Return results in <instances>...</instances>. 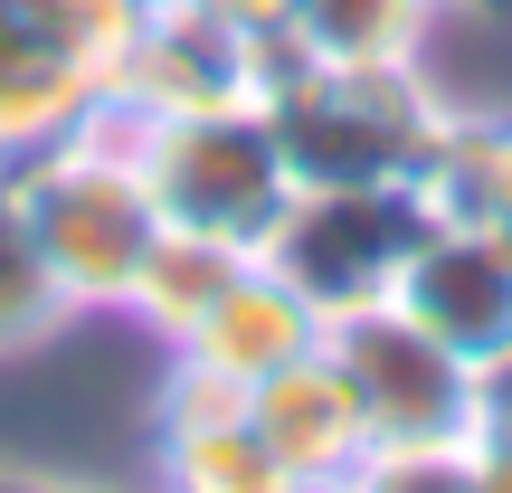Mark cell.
Segmentation results:
<instances>
[{
    "instance_id": "6",
    "label": "cell",
    "mask_w": 512,
    "mask_h": 493,
    "mask_svg": "<svg viewBox=\"0 0 512 493\" xmlns=\"http://www.w3.org/2000/svg\"><path fill=\"white\" fill-rule=\"evenodd\" d=\"M285 48H256L228 19H209L200 0L181 10H143V38L114 67V114H200V105H256L266 95V67Z\"/></svg>"
},
{
    "instance_id": "22",
    "label": "cell",
    "mask_w": 512,
    "mask_h": 493,
    "mask_svg": "<svg viewBox=\"0 0 512 493\" xmlns=\"http://www.w3.org/2000/svg\"><path fill=\"white\" fill-rule=\"evenodd\" d=\"M294 493H342V484H294Z\"/></svg>"
},
{
    "instance_id": "11",
    "label": "cell",
    "mask_w": 512,
    "mask_h": 493,
    "mask_svg": "<svg viewBox=\"0 0 512 493\" xmlns=\"http://www.w3.org/2000/svg\"><path fill=\"white\" fill-rule=\"evenodd\" d=\"M418 200H427V219H475L512 238V114H456Z\"/></svg>"
},
{
    "instance_id": "15",
    "label": "cell",
    "mask_w": 512,
    "mask_h": 493,
    "mask_svg": "<svg viewBox=\"0 0 512 493\" xmlns=\"http://www.w3.org/2000/svg\"><path fill=\"white\" fill-rule=\"evenodd\" d=\"M67 323H76V304L57 294V275H48V256H38L29 219H19L10 190H0V361H19V351L57 342Z\"/></svg>"
},
{
    "instance_id": "16",
    "label": "cell",
    "mask_w": 512,
    "mask_h": 493,
    "mask_svg": "<svg viewBox=\"0 0 512 493\" xmlns=\"http://www.w3.org/2000/svg\"><path fill=\"white\" fill-rule=\"evenodd\" d=\"M10 19H29L48 48H67L76 67H95L105 76V95H114V67H124V48L143 38V0H0Z\"/></svg>"
},
{
    "instance_id": "3",
    "label": "cell",
    "mask_w": 512,
    "mask_h": 493,
    "mask_svg": "<svg viewBox=\"0 0 512 493\" xmlns=\"http://www.w3.org/2000/svg\"><path fill=\"white\" fill-rule=\"evenodd\" d=\"M114 114V105H105ZM143 162V190L162 209V228H190V238L219 247H266V228L285 219L294 200V162L275 143L266 105H200V114H114Z\"/></svg>"
},
{
    "instance_id": "8",
    "label": "cell",
    "mask_w": 512,
    "mask_h": 493,
    "mask_svg": "<svg viewBox=\"0 0 512 493\" xmlns=\"http://www.w3.org/2000/svg\"><path fill=\"white\" fill-rule=\"evenodd\" d=\"M304 351H323V313H313L266 256H247V266L228 275V294L171 342V361L209 370V380H228V389H256L285 361H304Z\"/></svg>"
},
{
    "instance_id": "2",
    "label": "cell",
    "mask_w": 512,
    "mask_h": 493,
    "mask_svg": "<svg viewBox=\"0 0 512 493\" xmlns=\"http://www.w3.org/2000/svg\"><path fill=\"white\" fill-rule=\"evenodd\" d=\"M0 190H10V209L29 219V238H38L57 294H67L76 313H124L133 275H143L152 238H162V209H152L143 162H133L114 114H95L67 143H48L38 162L0 171Z\"/></svg>"
},
{
    "instance_id": "17",
    "label": "cell",
    "mask_w": 512,
    "mask_h": 493,
    "mask_svg": "<svg viewBox=\"0 0 512 493\" xmlns=\"http://www.w3.org/2000/svg\"><path fill=\"white\" fill-rule=\"evenodd\" d=\"M475 484V446H370L342 475V493H465Z\"/></svg>"
},
{
    "instance_id": "7",
    "label": "cell",
    "mask_w": 512,
    "mask_h": 493,
    "mask_svg": "<svg viewBox=\"0 0 512 493\" xmlns=\"http://www.w3.org/2000/svg\"><path fill=\"white\" fill-rule=\"evenodd\" d=\"M389 304H408L437 342H456L465 361L512 342V238L475 219H427V238L408 247V275Z\"/></svg>"
},
{
    "instance_id": "21",
    "label": "cell",
    "mask_w": 512,
    "mask_h": 493,
    "mask_svg": "<svg viewBox=\"0 0 512 493\" xmlns=\"http://www.w3.org/2000/svg\"><path fill=\"white\" fill-rule=\"evenodd\" d=\"M465 493H512V456H503V446H475V484H465Z\"/></svg>"
},
{
    "instance_id": "9",
    "label": "cell",
    "mask_w": 512,
    "mask_h": 493,
    "mask_svg": "<svg viewBox=\"0 0 512 493\" xmlns=\"http://www.w3.org/2000/svg\"><path fill=\"white\" fill-rule=\"evenodd\" d=\"M247 427L266 437V456L285 465L294 484H342L351 465L370 456V418H361V399H351L332 351H304V361H285L275 380H256L247 389Z\"/></svg>"
},
{
    "instance_id": "23",
    "label": "cell",
    "mask_w": 512,
    "mask_h": 493,
    "mask_svg": "<svg viewBox=\"0 0 512 493\" xmlns=\"http://www.w3.org/2000/svg\"><path fill=\"white\" fill-rule=\"evenodd\" d=\"M143 10H181V0H143Z\"/></svg>"
},
{
    "instance_id": "1",
    "label": "cell",
    "mask_w": 512,
    "mask_h": 493,
    "mask_svg": "<svg viewBox=\"0 0 512 493\" xmlns=\"http://www.w3.org/2000/svg\"><path fill=\"white\" fill-rule=\"evenodd\" d=\"M266 124L285 143L294 181L323 190H418L446 143V95L418 76V57H275L266 67Z\"/></svg>"
},
{
    "instance_id": "4",
    "label": "cell",
    "mask_w": 512,
    "mask_h": 493,
    "mask_svg": "<svg viewBox=\"0 0 512 493\" xmlns=\"http://www.w3.org/2000/svg\"><path fill=\"white\" fill-rule=\"evenodd\" d=\"M418 238H427V200H418V190H351V181L304 190V181H294L285 219L266 228L256 256H266L323 323H342V313H370V304L399 294Z\"/></svg>"
},
{
    "instance_id": "5",
    "label": "cell",
    "mask_w": 512,
    "mask_h": 493,
    "mask_svg": "<svg viewBox=\"0 0 512 493\" xmlns=\"http://www.w3.org/2000/svg\"><path fill=\"white\" fill-rule=\"evenodd\" d=\"M323 351L342 361L351 399H361L370 446H475V361L437 342L408 304L323 323Z\"/></svg>"
},
{
    "instance_id": "14",
    "label": "cell",
    "mask_w": 512,
    "mask_h": 493,
    "mask_svg": "<svg viewBox=\"0 0 512 493\" xmlns=\"http://www.w3.org/2000/svg\"><path fill=\"white\" fill-rule=\"evenodd\" d=\"M162 493H294V475L266 456L247 418H219V427H162Z\"/></svg>"
},
{
    "instance_id": "19",
    "label": "cell",
    "mask_w": 512,
    "mask_h": 493,
    "mask_svg": "<svg viewBox=\"0 0 512 493\" xmlns=\"http://www.w3.org/2000/svg\"><path fill=\"white\" fill-rule=\"evenodd\" d=\"M209 19H228L238 38H256V48H294V0H200Z\"/></svg>"
},
{
    "instance_id": "13",
    "label": "cell",
    "mask_w": 512,
    "mask_h": 493,
    "mask_svg": "<svg viewBox=\"0 0 512 493\" xmlns=\"http://www.w3.org/2000/svg\"><path fill=\"white\" fill-rule=\"evenodd\" d=\"M446 0H294V57H418Z\"/></svg>"
},
{
    "instance_id": "20",
    "label": "cell",
    "mask_w": 512,
    "mask_h": 493,
    "mask_svg": "<svg viewBox=\"0 0 512 493\" xmlns=\"http://www.w3.org/2000/svg\"><path fill=\"white\" fill-rule=\"evenodd\" d=\"M0 493H95V484H67V475H29V465H0Z\"/></svg>"
},
{
    "instance_id": "12",
    "label": "cell",
    "mask_w": 512,
    "mask_h": 493,
    "mask_svg": "<svg viewBox=\"0 0 512 493\" xmlns=\"http://www.w3.org/2000/svg\"><path fill=\"white\" fill-rule=\"evenodd\" d=\"M238 266H247V247L190 238V228H162V238H152V256H143V275H133V294H124V313L171 351V342H181V332L228 294V275H238Z\"/></svg>"
},
{
    "instance_id": "18",
    "label": "cell",
    "mask_w": 512,
    "mask_h": 493,
    "mask_svg": "<svg viewBox=\"0 0 512 493\" xmlns=\"http://www.w3.org/2000/svg\"><path fill=\"white\" fill-rule=\"evenodd\" d=\"M475 446H503L512 456V342L475 361Z\"/></svg>"
},
{
    "instance_id": "10",
    "label": "cell",
    "mask_w": 512,
    "mask_h": 493,
    "mask_svg": "<svg viewBox=\"0 0 512 493\" xmlns=\"http://www.w3.org/2000/svg\"><path fill=\"white\" fill-rule=\"evenodd\" d=\"M95 114H105V76L76 67L67 48H48V38L29 29V19L0 10V171L38 162L48 143L86 133Z\"/></svg>"
}]
</instances>
